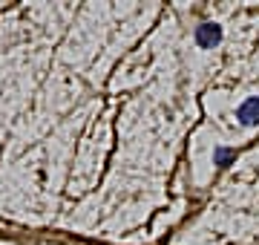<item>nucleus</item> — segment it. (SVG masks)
Instances as JSON below:
<instances>
[{
	"label": "nucleus",
	"mask_w": 259,
	"mask_h": 245,
	"mask_svg": "<svg viewBox=\"0 0 259 245\" xmlns=\"http://www.w3.org/2000/svg\"><path fill=\"white\" fill-rule=\"evenodd\" d=\"M219 40H222V29L216 26V23H202V26H196V44H199V47L213 49Z\"/></svg>",
	"instance_id": "f257e3e1"
},
{
	"label": "nucleus",
	"mask_w": 259,
	"mask_h": 245,
	"mask_svg": "<svg viewBox=\"0 0 259 245\" xmlns=\"http://www.w3.org/2000/svg\"><path fill=\"white\" fill-rule=\"evenodd\" d=\"M236 118L242 124H259V98H248V101L239 104V110H236Z\"/></svg>",
	"instance_id": "f03ea898"
},
{
	"label": "nucleus",
	"mask_w": 259,
	"mask_h": 245,
	"mask_svg": "<svg viewBox=\"0 0 259 245\" xmlns=\"http://www.w3.org/2000/svg\"><path fill=\"white\" fill-rule=\"evenodd\" d=\"M231 159H233V150H225V147L216 150V165H228Z\"/></svg>",
	"instance_id": "7ed1b4c3"
}]
</instances>
